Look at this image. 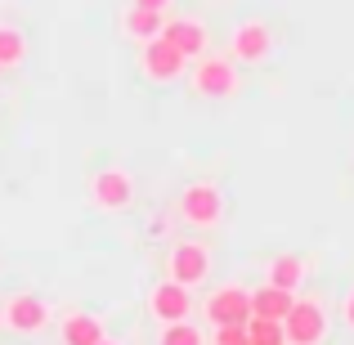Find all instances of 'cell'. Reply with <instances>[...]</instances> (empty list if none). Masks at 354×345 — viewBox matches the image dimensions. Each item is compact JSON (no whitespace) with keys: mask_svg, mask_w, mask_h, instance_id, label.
<instances>
[{"mask_svg":"<svg viewBox=\"0 0 354 345\" xmlns=\"http://www.w3.org/2000/svg\"><path fill=\"white\" fill-rule=\"evenodd\" d=\"M189 86L198 99H234L238 95V63L229 59V54H198V59L189 63Z\"/></svg>","mask_w":354,"mask_h":345,"instance_id":"cell-1","label":"cell"},{"mask_svg":"<svg viewBox=\"0 0 354 345\" xmlns=\"http://www.w3.org/2000/svg\"><path fill=\"white\" fill-rule=\"evenodd\" d=\"M180 220L189 229H220L225 220V189L216 180H193L180 193Z\"/></svg>","mask_w":354,"mask_h":345,"instance_id":"cell-2","label":"cell"},{"mask_svg":"<svg viewBox=\"0 0 354 345\" xmlns=\"http://www.w3.org/2000/svg\"><path fill=\"white\" fill-rule=\"evenodd\" d=\"M328 310H323L319 296H296L292 310L283 314V332L287 345H323L328 341Z\"/></svg>","mask_w":354,"mask_h":345,"instance_id":"cell-3","label":"cell"},{"mask_svg":"<svg viewBox=\"0 0 354 345\" xmlns=\"http://www.w3.org/2000/svg\"><path fill=\"white\" fill-rule=\"evenodd\" d=\"M229 59L242 68H260V63L274 59V27L265 18H247L229 32Z\"/></svg>","mask_w":354,"mask_h":345,"instance_id":"cell-4","label":"cell"},{"mask_svg":"<svg viewBox=\"0 0 354 345\" xmlns=\"http://www.w3.org/2000/svg\"><path fill=\"white\" fill-rule=\"evenodd\" d=\"M211 274V247L198 238H180L171 242V251H166V278H175V283L184 287H202Z\"/></svg>","mask_w":354,"mask_h":345,"instance_id":"cell-5","label":"cell"},{"mask_svg":"<svg viewBox=\"0 0 354 345\" xmlns=\"http://www.w3.org/2000/svg\"><path fill=\"white\" fill-rule=\"evenodd\" d=\"M90 202H95V211H104V216L126 211L130 202H135V175L121 171V166H104V171H95V175H90Z\"/></svg>","mask_w":354,"mask_h":345,"instance_id":"cell-6","label":"cell"},{"mask_svg":"<svg viewBox=\"0 0 354 345\" xmlns=\"http://www.w3.org/2000/svg\"><path fill=\"white\" fill-rule=\"evenodd\" d=\"M139 72H144V81H153V86H171V81H180L184 72H189V59H184L171 41L153 36V41L139 45Z\"/></svg>","mask_w":354,"mask_h":345,"instance_id":"cell-7","label":"cell"},{"mask_svg":"<svg viewBox=\"0 0 354 345\" xmlns=\"http://www.w3.org/2000/svg\"><path fill=\"white\" fill-rule=\"evenodd\" d=\"M0 328L14 332V337H36V332L50 328V301H41V296L32 292H18L5 301V310H0Z\"/></svg>","mask_w":354,"mask_h":345,"instance_id":"cell-8","label":"cell"},{"mask_svg":"<svg viewBox=\"0 0 354 345\" xmlns=\"http://www.w3.org/2000/svg\"><path fill=\"white\" fill-rule=\"evenodd\" d=\"M193 287L175 283V278H162V283L148 292V314L157 323H180V319H193Z\"/></svg>","mask_w":354,"mask_h":345,"instance_id":"cell-9","label":"cell"},{"mask_svg":"<svg viewBox=\"0 0 354 345\" xmlns=\"http://www.w3.org/2000/svg\"><path fill=\"white\" fill-rule=\"evenodd\" d=\"M207 323L211 328H225V323H247L251 319V292L242 283H225L207 296Z\"/></svg>","mask_w":354,"mask_h":345,"instance_id":"cell-10","label":"cell"},{"mask_svg":"<svg viewBox=\"0 0 354 345\" xmlns=\"http://www.w3.org/2000/svg\"><path fill=\"white\" fill-rule=\"evenodd\" d=\"M162 41H171L189 63L211 50V32H207V23H198V18H166L162 23Z\"/></svg>","mask_w":354,"mask_h":345,"instance_id":"cell-11","label":"cell"},{"mask_svg":"<svg viewBox=\"0 0 354 345\" xmlns=\"http://www.w3.org/2000/svg\"><path fill=\"white\" fill-rule=\"evenodd\" d=\"M104 337H108L104 319L90 314V310H77V314H68V319L59 323V341L63 345H95V341H104Z\"/></svg>","mask_w":354,"mask_h":345,"instance_id":"cell-12","label":"cell"},{"mask_svg":"<svg viewBox=\"0 0 354 345\" xmlns=\"http://www.w3.org/2000/svg\"><path fill=\"white\" fill-rule=\"evenodd\" d=\"M162 23H166V14H153V9L130 5L126 14H121V36L135 41V45H144V41H153V36H162Z\"/></svg>","mask_w":354,"mask_h":345,"instance_id":"cell-13","label":"cell"},{"mask_svg":"<svg viewBox=\"0 0 354 345\" xmlns=\"http://www.w3.org/2000/svg\"><path fill=\"white\" fill-rule=\"evenodd\" d=\"M305 278H310V265H305L301 256H292V251H283V256H274V260L265 265V283L287 287V292H296Z\"/></svg>","mask_w":354,"mask_h":345,"instance_id":"cell-14","label":"cell"},{"mask_svg":"<svg viewBox=\"0 0 354 345\" xmlns=\"http://www.w3.org/2000/svg\"><path fill=\"white\" fill-rule=\"evenodd\" d=\"M292 301H296V292L265 283V287H256V292H251V314H260V319H278V323H283V314L292 310Z\"/></svg>","mask_w":354,"mask_h":345,"instance_id":"cell-15","label":"cell"},{"mask_svg":"<svg viewBox=\"0 0 354 345\" xmlns=\"http://www.w3.org/2000/svg\"><path fill=\"white\" fill-rule=\"evenodd\" d=\"M23 63H27V36H23V27L0 23V72L23 68Z\"/></svg>","mask_w":354,"mask_h":345,"instance_id":"cell-16","label":"cell"},{"mask_svg":"<svg viewBox=\"0 0 354 345\" xmlns=\"http://www.w3.org/2000/svg\"><path fill=\"white\" fill-rule=\"evenodd\" d=\"M157 345H207V332H202L198 323H189V319L162 323V332H157Z\"/></svg>","mask_w":354,"mask_h":345,"instance_id":"cell-17","label":"cell"},{"mask_svg":"<svg viewBox=\"0 0 354 345\" xmlns=\"http://www.w3.org/2000/svg\"><path fill=\"white\" fill-rule=\"evenodd\" d=\"M247 345H287V332L278 319H260V314H251L247 319Z\"/></svg>","mask_w":354,"mask_h":345,"instance_id":"cell-18","label":"cell"},{"mask_svg":"<svg viewBox=\"0 0 354 345\" xmlns=\"http://www.w3.org/2000/svg\"><path fill=\"white\" fill-rule=\"evenodd\" d=\"M216 345H247V323H225V328H216Z\"/></svg>","mask_w":354,"mask_h":345,"instance_id":"cell-19","label":"cell"},{"mask_svg":"<svg viewBox=\"0 0 354 345\" xmlns=\"http://www.w3.org/2000/svg\"><path fill=\"white\" fill-rule=\"evenodd\" d=\"M341 323L354 332V283L346 287V296H341Z\"/></svg>","mask_w":354,"mask_h":345,"instance_id":"cell-20","label":"cell"},{"mask_svg":"<svg viewBox=\"0 0 354 345\" xmlns=\"http://www.w3.org/2000/svg\"><path fill=\"white\" fill-rule=\"evenodd\" d=\"M130 5H139V9H153V14H166V9H171L175 0H130Z\"/></svg>","mask_w":354,"mask_h":345,"instance_id":"cell-21","label":"cell"},{"mask_svg":"<svg viewBox=\"0 0 354 345\" xmlns=\"http://www.w3.org/2000/svg\"><path fill=\"white\" fill-rule=\"evenodd\" d=\"M148 233H153V238H166V220H162V216H157V220H153V225H148Z\"/></svg>","mask_w":354,"mask_h":345,"instance_id":"cell-22","label":"cell"},{"mask_svg":"<svg viewBox=\"0 0 354 345\" xmlns=\"http://www.w3.org/2000/svg\"><path fill=\"white\" fill-rule=\"evenodd\" d=\"M95 345H121V341H108V337H104V341H95Z\"/></svg>","mask_w":354,"mask_h":345,"instance_id":"cell-23","label":"cell"}]
</instances>
